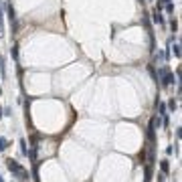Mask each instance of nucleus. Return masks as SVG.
<instances>
[{
  "instance_id": "16",
  "label": "nucleus",
  "mask_w": 182,
  "mask_h": 182,
  "mask_svg": "<svg viewBox=\"0 0 182 182\" xmlns=\"http://www.w3.org/2000/svg\"><path fill=\"white\" fill-rule=\"evenodd\" d=\"M170 27H172V30H176V28H178V23H176V20H172V23H170Z\"/></svg>"
},
{
  "instance_id": "8",
  "label": "nucleus",
  "mask_w": 182,
  "mask_h": 182,
  "mask_svg": "<svg viewBox=\"0 0 182 182\" xmlns=\"http://www.w3.org/2000/svg\"><path fill=\"white\" fill-rule=\"evenodd\" d=\"M156 105H158V109H160V115H168V114H166V103L156 101Z\"/></svg>"
},
{
  "instance_id": "15",
  "label": "nucleus",
  "mask_w": 182,
  "mask_h": 182,
  "mask_svg": "<svg viewBox=\"0 0 182 182\" xmlns=\"http://www.w3.org/2000/svg\"><path fill=\"white\" fill-rule=\"evenodd\" d=\"M2 114H4V115H12V111H10V107H4V109H2Z\"/></svg>"
},
{
  "instance_id": "11",
  "label": "nucleus",
  "mask_w": 182,
  "mask_h": 182,
  "mask_svg": "<svg viewBox=\"0 0 182 182\" xmlns=\"http://www.w3.org/2000/svg\"><path fill=\"white\" fill-rule=\"evenodd\" d=\"M6 148H8V142L4 140V138H0V152H4Z\"/></svg>"
},
{
  "instance_id": "10",
  "label": "nucleus",
  "mask_w": 182,
  "mask_h": 182,
  "mask_svg": "<svg viewBox=\"0 0 182 182\" xmlns=\"http://www.w3.org/2000/svg\"><path fill=\"white\" fill-rule=\"evenodd\" d=\"M12 59H14L16 63H18V47H16V45L12 47Z\"/></svg>"
},
{
  "instance_id": "17",
  "label": "nucleus",
  "mask_w": 182,
  "mask_h": 182,
  "mask_svg": "<svg viewBox=\"0 0 182 182\" xmlns=\"http://www.w3.org/2000/svg\"><path fill=\"white\" fill-rule=\"evenodd\" d=\"M166 2H170V0H158V8L162 6V4H166Z\"/></svg>"
},
{
  "instance_id": "7",
  "label": "nucleus",
  "mask_w": 182,
  "mask_h": 182,
  "mask_svg": "<svg viewBox=\"0 0 182 182\" xmlns=\"http://www.w3.org/2000/svg\"><path fill=\"white\" fill-rule=\"evenodd\" d=\"M166 109H170V111H176V109H178V101L170 99V101H168V105H166Z\"/></svg>"
},
{
  "instance_id": "18",
  "label": "nucleus",
  "mask_w": 182,
  "mask_h": 182,
  "mask_svg": "<svg viewBox=\"0 0 182 182\" xmlns=\"http://www.w3.org/2000/svg\"><path fill=\"white\" fill-rule=\"evenodd\" d=\"M2 115H4V114H2V107H0V119H2Z\"/></svg>"
},
{
  "instance_id": "3",
  "label": "nucleus",
  "mask_w": 182,
  "mask_h": 182,
  "mask_svg": "<svg viewBox=\"0 0 182 182\" xmlns=\"http://www.w3.org/2000/svg\"><path fill=\"white\" fill-rule=\"evenodd\" d=\"M152 23H154V24H164V16L160 14V10L152 12Z\"/></svg>"
},
{
  "instance_id": "2",
  "label": "nucleus",
  "mask_w": 182,
  "mask_h": 182,
  "mask_svg": "<svg viewBox=\"0 0 182 182\" xmlns=\"http://www.w3.org/2000/svg\"><path fill=\"white\" fill-rule=\"evenodd\" d=\"M6 166H8V170L12 172V174H18V176H23V178H28V172L24 170L23 166H20L16 160H12V158H8L6 160Z\"/></svg>"
},
{
  "instance_id": "20",
  "label": "nucleus",
  "mask_w": 182,
  "mask_h": 182,
  "mask_svg": "<svg viewBox=\"0 0 182 182\" xmlns=\"http://www.w3.org/2000/svg\"><path fill=\"white\" fill-rule=\"evenodd\" d=\"M138 2H144V0H138Z\"/></svg>"
},
{
  "instance_id": "19",
  "label": "nucleus",
  "mask_w": 182,
  "mask_h": 182,
  "mask_svg": "<svg viewBox=\"0 0 182 182\" xmlns=\"http://www.w3.org/2000/svg\"><path fill=\"white\" fill-rule=\"evenodd\" d=\"M0 182H4V178H2V176H0Z\"/></svg>"
},
{
  "instance_id": "12",
  "label": "nucleus",
  "mask_w": 182,
  "mask_h": 182,
  "mask_svg": "<svg viewBox=\"0 0 182 182\" xmlns=\"http://www.w3.org/2000/svg\"><path fill=\"white\" fill-rule=\"evenodd\" d=\"M166 12H174V4L172 2H166Z\"/></svg>"
},
{
  "instance_id": "13",
  "label": "nucleus",
  "mask_w": 182,
  "mask_h": 182,
  "mask_svg": "<svg viewBox=\"0 0 182 182\" xmlns=\"http://www.w3.org/2000/svg\"><path fill=\"white\" fill-rule=\"evenodd\" d=\"M156 180H158V182H166V174H164V172H160V174H158V178H156Z\"/></svg>"
},
{
  "instance_id": "5",
  "label": "nucleus",
  "mask_w": 182,
  "mask_h": 182,
  "mask_svg": "<svg viewBox=\"0 0 182 182\" xmlns=\"http://www.w3.org/2000/svg\"><path fill=\"white\" fill-rule=\"evenodd\" d=\"M144 176H146L144 182H150L152 180V164H146V166H144Z\"/></svg>"
},
{
  "instance_id": "21",
  "label": "nucleus",
  "mask_w": 182,
  "mask_h": 182,
  "mask_svg": "<svg viewBox=\"0 0 182 182\" xmlns=\"http://www.w3.org/2000/svg\"><path fill=\"white\" fill-rule=\"evenodd\" d=\"M0 93H2V87H0Z\"/></svg>"
},
{
  "instance_id": "9",
  "label": "nucleus",
  "mask_w": 182,
  "mask_h": 182,
  "mask_svg": "<svg viewBox=\"0 0 182 182\" xmlns=\"http://www.w3.org/2000/svg\"><path fill=\"white\" fill-rule=\"evenodd\" d=\"M20 152H23V156H28V148H27V142L20 140Z\"/></svg>"
},
{
  "instance_id": "4",
  "label": "nucleus",
  "mask_w": 182,
  "mask_h": 182,
  "mask_svg": "<svg viewBox=\"0 0 182 182\" xmlns=\"http://www.w3.org/2000/svg\"><path fill=\"white\" fill-rule=\"evenodd\" d=\"M0 37H4V4L0 0Z\"/></svg>"
},
{
  "instance_id": "6",
  "label": "nucleus",
  "mask_w": 182,
  "mask_h": 182,
  "mask_svg": "<svg viewBox=\"0 0 182 182\" xmlns=\"http://www.w3.org/2000/svg\"><path fill=\"white\" fill-rule=\"evenodd\" d=\"M160 170H162L164 174L170 172V164H168V160H160Z\"/></svg>"
},
{
  "instance_id": "1",
  "label": "nucleus",
  "mask_w": 182,
  "mask_h": 182,
  "mask_svg": "<svg viewBox=\"0 0 182 182\" xmlns=\"http://www.w3.org/2000/svg\"><path fill=\"white\" fill-rule=\"evenodd\" d=\"M156 79L162 81V87H170L172 83H176V81H174V75L170 73V67H168V65H164V67L158 69V75H156Z\"/></svg>"
},
{
  "instance_id": "14",
  "label": "nucleus",
  "mask_w": 182,
  "mask_h": 182,
  "mask_svg": "<svg viewBox=\"0 0 182 182\" xmlns=\"http://www.w3.org/2000/svg\"><path fill=\"white\" fill-rule=\"evenodd\" d=\"M174 55L180 59V45H174Z\"/></svg>"
}]
</instances>
